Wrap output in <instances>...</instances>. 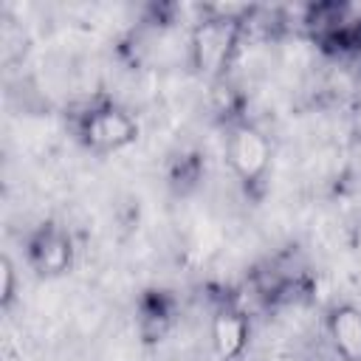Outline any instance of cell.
Masks as SVG:
<instances>
[{
	"label": "cell",
	"mask_w": 361,
	"mask_h": 361,
	"mask_svg": "<svg viewBox=\"0 0 361 361\" xmlns=\"http://www.w3.org/2000/svg\"><path fill=\"white\" fill-rule=\"evenodd\" d=\"M251 338V322L245 316V310H240L237 305L226 302L214 310L212 316V347L214 355L220 361H237L243 358L245 347Z\"/></svg>",
	"instance_id": "5"
},
{
	"label": "cell",
	"mask_w": 361,
	"mask_h": 361,
	"mask_svg": "<svg viewBox=\"0 0 361 361\" xmlns=\"http://www.w3.org/2000/svg\"><path fill=\"white\" fill-rule=\"evenodd\" d=\"M25 259L37 276L56 279L73 265V240L59 223H39L25 240Z\"/></svg>",
	"instance_id": "4"
},
{
	"label": "cell",
	"mask_w": 361,
	"mask_h": 361,
	"mask_svg": "<svg viewBox=\"0 0 361 361\" xmlns=\"http://www.w3.org/2000/svg\"><path fill=\"white\" fill-rule=\"evenodd\" d=\"M226 161L240 183H245V186L259 183L271 166L268 135L259 127H254L251 121L231 124V130L226 135Z\"/></svg>",
	"instance_id": "3"
},
{
	"label": "cell",
	"mask_w": 361,
	"mask_h": 361,
	"mask_svg": "<svg viewBox=\"0 0 361 361\" xmlns=\"http://www.w3.org/2000/svg\"><path fill=\"white\" fill-rule=\"evenodd\" d=\"M240 39V20L234 14H212L189 31V65L203 79H217L228 68Z\"/></svg>",
	"instance_id": "1"
},
{
	"label": "cell",
	"mask_w": 361,
	"mask_h": 361,
	"mask_svg": "<svg viewBox=\"0 0 361 361\" xmlns=\"http://www.w3.org/2000/svg\"><path fill=\"white\" fill-rule=\"evenodd\" d=\"M17 296V268L8 254L0 257V307L6 310Z\"/></svg>",
	"instance_id": "7"
},
{
	"label": "cell",
	"mask_w": 361,
	"mask_h": 361,
	"mask_svg": "<svg viewBox=\"0 0 361 361\" xmlns=\"http://www.w3.org/2000/svg\"><path fill=\"white\" fill-rule=\"evenodd\" d=\"M355 48H358V54H361V23H358V28H355Z\"/></svg>",
	"instance_id": "8"
},
{
	"label": "cell",
	"mask_w": 361,
	"mask_h": 361,
	"mask_svg": "<svg viewBox=\"0 0 361 361\" xmlns=\"http://www.w3.org/2000/svg\"><path fill=\"white\" fill-rule=\"evenodd\" d=\"M76 135H79V141L90 152L107 155V152H118V149L135 144V138H138V121L121 104L104 102V104L87 107L79 116Z\"/></svg>",
	"instance_id": "2"
},
{
	"label": "cell",
	"mask_w": 361,
	"mask_h": 361,
	"mask_svg": "<svg viewBox=\"0 0 361 361\" xmlns=\"http://www.w3.org/2000/svg\"><path fill=\"white\" fill-rule=\"evenodd\" d=\"M327 338L338 361H361V307L341 302L333 305L324 322Z\"/></svg>",
	"instance_id": "6"
}]
</instances>
